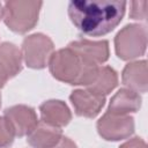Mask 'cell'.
I'll return each instance as SVG.
<instances>
[{
  "label": "cell",
  "instance_id": "1",
  "mask_svg": "<svg viewBox=\"0 0 148 148\" xmlns=\"http://www.w3.org/2000/svg\"><path fill=\"white\" fill-rule=\"evenodd\" d=\"M126 5L118 0H73L68 3V16L82 34L103 36L120 23Z\"/></svg>",
  "mask_w": 148,
  "mask_h": 148
},
{
  "label": "cell",
  "instance_id": "2",
  "mask_svg": "<svg viewBox=\"0 0 148 148\" xmlns=\"http://www.w3.org/2000/svg\"><path fill=\"white\" fill-rule=\"evenodd\" d=\"M47 65L52 76L58 81L84 87L94 81L99 67L82 62L69 47L53 52Z\"/></svg>",
  "mask_w": 148,
  "mask_h": 148
},
{
  "label": "cell",
  "instance_id": "3",
  "mask_svg": "<svg viewBox=\"0 0 148 148\" xmlns=\"http://www.w3.org/2000/svg\"><path fill=\"white\" fill-rule=\"evenodd\" d=\"M42 1L9 0L3 5V22L16 34H25L38 22Z\"/></svg>",
  "mask_w": 148,
  "mask_h": 148
},
{
  "label": "cell",
  "instance_id": "4",
  "mask_svg": "<svg viewBox=\"0 0 148 148\" xmlns=\"http://www.w3.org/2000/svg\"><path fill=\"white\" fill-rule=\"evenodd\" d=\"M147 47V28L142 24H127L114 37L116 54L121 60H133L143 56Z\"/></svg>",
  "mask_w": 148,
  "mask_h": 148
},
{
  "label": "cell",
  "instance_id": "5",
  "mask_svg": "<svg viewBox=\"0 0 148 148\" xmlns=\"http://www.w3.org/2000/svg\"><path fill=\"white\" fill-rule=\"evenodd\" d=\"M54 45L51 38L44 34H32L22 43V57L28 67L42 69L47 66L53 54Z\"/></svg>",
  "mask_w": 148,
  "mask_h": 148
},
{
  "label": "cell",
  "instance_id": "6",
  "mask_svg": "<svg viewBox=\"0 0 148 148\" xmlns=\"http://www.w3.org/2000/svg\"><path fill=\"white\" fill-rule=\"evenodd\" d=\"M98 134L108 141H119L134 133V119L130 114H114L106 111L97 121Z\"/></svg>",
  "mask_w": 148,
  "mask_h": 148
},
{
  "label": "cell",
  "instance_id": "7",
  "mask_svg": "<svg viewBox=\"0 0 148 148\" xmlns=\"http://www.w3.org/2000/svg\"><path fill=\"white\" fill-rule=\"evenodd\" d=\"M67 47H69L82 62L91 66H99L104 64L110 56L108 40L79 39L71 42Z\"/></svg>",
  "mask_w": 148,
  "mask_h": 148
},
{
  "label": "cell",
  "instance_id": "8",
  "mask_svg": "<svg viewBox=\"0 0 148 148\" xmlns=\"http://www.w3.org/2000/svg\"><path fill=\"white\" fill-rule=\"evenodd\" d=\"M10 124L15 136L28 135L38 124V117L36 111L28 105L18 104L7 108L3 116Z\"/></svg>",
  "mask_w": 148,
  "mask_h": 148
},
{
  "label": "cell",
  "instance_id": "9",
  "mask_svg": "<svg viewBox=\"0 0 148 148\" xmlns=\"http://www.w3.org/2000/svg\"><path fill=\"white\" fill-rule=\"evenodd\" d=\"M74 111L80 117L95 118L105 104V96L89 89H76L69 95Z\"/></svg>",
  "mask_w": 148,
  "mask_h": 148
},
{
  "label": "cell",
  "instance_id": "10",
  "mask_svg": "<svg viewBox=\"0 0 148 148\" xmlns=\"http://www.w3.org/2000/svg\"><path fill=\"white\" fill-rule=\"evenodd\" d=\"M123 84L135 92H146L148 89V73L146 60L127 64L121 74Z\"/></svg>",
  "mask_w": 148,
  "mask_h": 148
},
{
  "label": "cell",
  "instance_id": "11",
  "mask_svg": "<svg viewBox=\"0 0 148 148\" xmlns=\"http://www.w3.org/2000/svg\"><path fill=\"white\" fill-rule=\"evenodd\" d=\"M39 112L42 121L59 128L66 126L72 119L71 110L68 109L67 104L60 99L45 101L43 104H40Z\"/></svg>",
  "mask_w": 148,
  "mask_h": 148
},
{
  "label": "cell",
  "instance_id": "12",
  "mask_svg": "<svg viewBox=\"0 0 148 148\" xmlns=\"http://www.w3.org/2000/svg\"><path fill=\"white\" fill-rule=\"evenodd\" d=\"M62 138L59 127L52 126L44 121H38L37 126L27 135L28 143L34 148H52Z\"/></svg>",
  "mask_w": 148,
  "mask_h": 148
},
{
  "label": "cell",
  "instance_id": "13",
  "mask_svg": "<svg viewBox=\"0 0 148 148\" xmlns=\"http://www.w3.org/2000/svg\"><path fill=\"white\" fill-rule=\"evenodd\" d=\"M141 96L127 88L119 89L112 97L108 111L114 114H130L141 108Z\"/></svg>",
  "mask_w": 148,
  "mask_h": 148
},
{
  "label": "cell",
  "instance_id": "14",
  "mask_svg": "<svg viewBox=\"0 0 148 148\" xmlns=\"http://www.w3.org/2000/svg\"><path fill=\"white\" fill-rule=\"evenodd\" d=\"M22 60V52L15 44L8 42L0 44V65L7 72L9 79L21 72Z\"/></svg>",
  "mask_w": 148,
  "mask_h": 148
},
{
  "label": "cell",
  "instance_id": "15",
  "mask_svg": "<svg viewBox=\"0 0 148 148\" xmlns=\"http://www.w3.org/2000/svg\"><path fill=\"white\" fill-rule=\"evenodd\" d=\"M118 84V74L110 66H99L94 81L86 87L87 89L97 92L99 95L110 94Z\"/></svg>",
  "mask_w": 148,
  "mask_h": 148
},
{
  "label": "cell",
  "instance_id": "16",
  "mask_svg": "<svg viewBox=\"0 0 148 148\" xmlns=\"http://www.w3.org/2000/svg\"><path fill=\"white\" fill-rule=\"evenodd\" d=\"M15 138V133L5 117H0V148L9 147Z\"/></svg>",
  "mask_w": 148,
  "mask_h": 148
},
{
  "label": "cell",
  "instance_id": "17",
  "mask_svg": "<svg viewBox=\"0 0 148 148\" xmlns=\"http://www.w3.org/2000/svg\"><path fill=\"white\" fill-rule=\"evenodd\" d=\"M147 1H133L131 2L130 17L133 20L143 21L147 17Z\"/></svg>",
  "mask_w": 148,
  "mask_h": 148
},
{
  "label": "cell",
  "instance_id": "18",
  "mask_svg": "<svg viewBox=\"0 0 148 148\" xmlns=\"http://www.w3.org/2000/svg\"><path fill=\"white\" fill-rule=\"evenodd\" d=\"M119 148H147V145L141 138H133L123 143Z\"/></svg>",
  "mask_w": 148,
  "mask_h": 148
},
{
  "label": "cell",
  "instance_id": "19",
  "mask_svg": "<svg viewBox=\"0 0 148 148\" xmlns=\"http://www.w3.org/2000/svg\"><path fill=\"white\" fill-rule=\"evenodd\" d=\"M52 148H77L76 147V145H75V142L74 141H72L69 138H61L60 139V141L56 145V146H53Z\"/></svg>",
  "mask_w": 148,
  "mask_h": 148
},
{
  "label": "cell",
  "instance_id": "20",
  "mask_svg": "<svg viewBox=\"0 0 148 148\" xmlns=\"http://www.w3.org/2000/svg\"><path fill=\"white\" fill-rule=\"evenodd\" d=\"M9 80V76L7 74V72L5 71V68L0 65V88H2L5 86V83Z\"/></svg>",
  "mask_w": 148,
  "mask_h": 148
},
{
  "label": "cell",
  "instance_id": "21",
  "mask_svg": "<svg viewBox=\"0 0 148 148\" xmlns=\"http://www.w3.org/2000/svg\"><path fill=\"white\" fill-rule=\"evenodd\" d=\"M3 17V6H2V3L0 2V20Z\"/></svg>",
  "mask_w": 148,
  "mask_h": 148
},
{
  "label": "cell",
  "instance_id": "22",
  "mask_svg": "<svg viewBox=\"0 0 148 148\" xmlns=\"http://www.w3.org/2000/svg\"><path fill=\"white\" fill-rule=\"evenodd\" d=\"M0 105H1V96H0Z\"/></svg>",
  "mask_w": 148,
  "mask_h": 148
}]
</instances>
